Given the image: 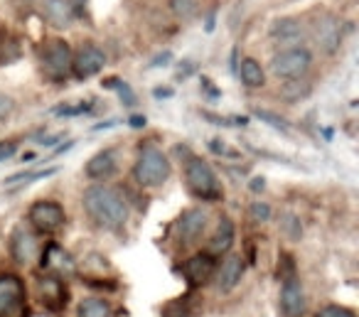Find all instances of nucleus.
<instances>
[{
  "instance_id": "f257e3e1",
  "label": "nucleus",
  "mask_w": 359,
  "mask_h": 317,
  "mask_svg": "<svg viewBox=\"0 0 359 317\" xmlns=\"http://www.w3.org/2000/svg\"><path fill=\"white\" fill-rule=\"evenodd\" d=\"M81 204L89 219L101 229L116 231L128 222V202H126L123 192L104 182H96L84 189L81 194Z\"/></svg>"
},
{
  "instance_id": "f03ea898",
  "label": "nucleus",
  "mask_w": 359,
  "mask_h": 317,
  "mask_svg": "<svg viewBox=\"0 0 359 317\" xmlns=\"http://www.w3.org/2000/svg\"><path fill=\"white\" fill-rule=\"evenodd\" d=\"M170 160L158 145H143L133 165V177L140 187H158L170 177Z\"/></svg>"
},
{
  "instance_id": "7ed1b4c3",
  "label": "nucleus",
  "mask_w": 359,
  "mask_h": 317,
  "mask_svg": "<svg viewBox=\"0 0 359 317\" xmlns=\"http://www.w3.org/2000/svg\"><path fill=\"white\" fill-rule=\"evenodd\" d=\"M310 69H313V52L305 45L280 47L271 60V72L283 81L303 79Z\"/></svg>"
},
{
  "instance_id": "20e7f679",
  "label": "nucleus",
  "mask_w": 359,
  "mask_h": 317,
  "mask_svg": "<svg viewBox=\"0 0 359 317\" xmlns=\"http://www.w3.org/2000/svg\"><path fill=\"white\" fill-rule=\"evenodd\" d=\"M185 182H187V189H190L197 199H205V202H217V199H222V194H224L215 170H212L210 163H205L202 158L187 160Z\"/></svg>"
},
{
  "instance_id": "39448f33",
  "label": "nucleus",
  "mask_w": 359,
  "mask_h": 317,
  "mask_svg": "<svg viewBox=\"0 0 359 317\" xmlns=\"http://www.w3.org/2000/svg\"><path fill=\"white\" fill-rule=\"evenodd\" d=\"M72 47L65 40H50L40 55L42 69L50 79H65L72 72Z\"/></svg>"
},
{
  "instance_id": "423d86ee",
  "label": "nucleus",
  "mask_w": 359,
  "mask_h": 317,
  "mask_svg": "<svg viewBox=\"0 0 359 317\" xmlns=\"http://www.w3.org/2000/svg\"><path fill=\"white\" fill-rule=\"evenodd\" d=\"M313 40L323 55H334L342 45V22L339 18L323 13L313 20Z\"/></svg>"
},
{
  "instance_id": "0eeeda50",
  "label": "nucleus",
  "mask_w": 359,
  "mask_h": 317,
  "mask_svg": "<svg viewBox=\"0 0 359 317\" xmlns=\"http://www.w3.org/2000/svg\"><path fill=\"white\" fill-rule=\"evenodd\" d=\"M207 224H210V214L202 207H190L180 214L177 224H175V234H177V241L190 246V243L200 241L202 234L207 231Z\"/></svg>"
},
{
  "instance_id": "6e6552de",
  "label": "nucleus",
  "mask_w": 359,
  "mask_h": 317,
  "mask_svg": "<svg viewBox=\"0 0 359 317\" xmlns=\"http://www.w3.org/2000/svg\"><path fill=\"white\" fill-rule=\"evenodd\" d=\"M27 222H30L37 231L52 234L67 222V214L57 202H45V199H42V202H35L30 207V212H27Z\"/></svg>"
},
{
  "instance_id": "1a4fd4ad",
  "label": "nucleus",
  "mask_w": 359,
  "mask_h": 317,
  "mask_svg": "<svg viewBox=\"0 0 359 317\" xmlns=\"http://www.w3.org/2000/svg\"><path fill=\"white\" fill-rule=\"evenodd\" d=\"M104 67H106V52L99 45H94V42L81 45V50L72 57V72H74L76 79L96 76Z\"/></svg>"
},
{
  "instance_id": "9d476101",
  "label": "nucleus",
  "mask_w": 359,
  "mask_h": 317,
  "mask_svg": "<svg viewBox=\"0 0 359 317\" xmlns=\"http://www.w3.org/2000/svg\"><path fill=\"white\" fill-rule=\"evenodd\" d=\"M278 305L280 312L285 317H303L308 310V300H305V290L303 283L295 276H288L280 285V295H278Z\"/></svg>"
},
{
  "instance_id": "9b49d317",
  "label": "nucleus",
  "mask_w": 359,
  "mask_h": 317,
  "mask_svg": "<svg viewBox=\"0 0 359 317\" xmlns=\"http://www.w3.org/2000/svg\"><path fill=\"white\" fill-rule=\"evenodd\" d=\"M25 302V285L18 276H0V317H11Z\"/></svg>"
},
{
  "instance_id": "f8f14e48",
  "label": "nucleus",
  "mask_w": 359,
  "mask_h": 317,
  "mask_svg": "<svg viewBox=\"0 0 359 317\" xmlns=\"http://www.w3.org/2000/svg\"><path fill=\"white\" fill-rule=\"evenodd\" d=\"M244 278V258L239 253H226L219 268H215V281L219 292H231Z\"/></svg>"
},
{
  "instance_id": "ddd939ff",
  "label": "nucleus",
  "mask_w": 359,
  "mask_h": 317,
  "mask_svg": "<svg viewBox=\"0 0 359 317\" xmlns=\"http://www.w3.org/2000/svg\"><path fill=\"white\" fill-rule=\"evenodd\" d=\"M269 35L278 47H293V45H303L305 30L298 18H278V20L271 22Z\"/></svg>"
},
{
  "instance_id": "4468645a",
  "label": "nucleus",
  "mask_w": 359,
  "mask_h": 317,
  "mask_svg": "<svg viewBox=\"0 0 359 317\" xmlns=\"http://www.w3.org/2000/svg\"><path fill=\"white\" fill-rule=\"evenodd\" d=\"M37 251H40L37 238L27 227H18L15 231L11 234V256L15 258L20 266H27V263L35 261Z\"/></svg>"
},
{
  "instance_id": "2eb2a0df",
  "label": "nucleus",
  "mask_w": 359,
  "mask_h": 317,
  "mask_svg": "<svg viewBox=\"0 0 359 317\" xmlns=\"http://www.w3.org/2000/svg\"><path fill=\"white\" fill-rule=\"evenodd\" d=\"M40 13L52 27H57V30L72 27V22H74V18H76L74 6H72L69 0H40Z\"/></svg>"
},
{
  "instance_id": "dca6fc26",
  "label": "nucleus",
  "mask_w": 359,
  "mask_h": 317,
  "mask_svg": "<svg viewBox=\"0 0 359 317\" xmlns=\"http://www.w3.org/2000/svg\"><path fill=\"white\" fill-rule=\"evenodd\" d=\"M215 268L217 266H215L212 253H197V256H192L190 261H185L182 273H185L190 283L200 285V283H207L210 278H215Z\"/></svg>"
},
{
  "instance_id": "f3484780",
  "label": "nucleus",
  "mask_w": 359,
  "mask_h": 317,
  "mask_svg": "<svg viewBox=\"0 0 359 317\" xmlns=\"http://www.w3.org/2000/svg\"><path fill=\"white\" fill-rule=\"evenodd\" d=\"M116 168H118V160H116L114 150H101L86 163V175L91 180H109L116 173Z\"/></svg>"
},
{
  "instance_id": "a211bd4d",
  "label": "nucleus",
  "mask_w": 359,
  "mask_h": 317,
  "mask_svg": "<svg viewBox=\"0 0 359 317\" xmlns=\"http://www.w3.org/2000/svg\"><path fill=\"white\" fill-rule=\"evenodd\" d=\"M234 236H236L234 222H231L229 217H222L219 224H217V231L212 234L210 253H217V256H224V253H229L231 243H234Z\"/></svg>"
},
{
  "instance_id": "6ab92c4d",
  "label": "nucleus",
  "mask_w": 359,
  "mask_h": 317,
  "mask_svg": "<svg viewBox=\"0 0 359 317\" xmlns=\"http://www.w3.org/2000/svg\"><path fill=\"white\" fill-rule=\"evenodd\" d=\"M239 79L246 89H261L266 84V72L254 57H244L239 62Z\"/></svg>"
},
{
  "instance_id": "aec40b11",
  "label": "nucleus",
  "mask_w": 359,
  "mask_h": 317,
  "mask_svg": "<svg viewBox=\"0 0 359 317\" xmlns=\"http://www.w3.org/2000/svg\"><path fill=\"white\" fill-rule=\"evenodd\" d=\"M79 317H111V305L104 297H86L79 305Z\"/></svg>"
},
{
  "instance_id": "412c9836",
  "label": "nucleus",
  "mask_w": 359,
  "mask_h": 317,
  "mask_svg": "<svg viewBox=\"0 0 359 317\" xmlns=\"http://www.w3.org/2000/svg\"><path fill=\"white\" fill-rule=\"evenodd\" d=\"M197 0H170V8H172L175 18H180V20H192V18L197 15Z\"/></svg>"
},
{
  "instance_id": "4be33fe9",
  "label": "nucleus",
  "mask_w": 359,
  "mask_h": 317,
  "mask_svg": "<svg viewBox=\"0 0 359 317\" xmlns=\"http://www.w3.org/2000/svg\"><path fill=\"white\" fill-rule=\"evenodd\" d=\"M310 94V84H305L303 79H295V81H285L283 84V96L288 101H298L303 96Z\"/></svg>"
},
{
  "instance_id": "5701e85b",
  "label": "nucleus",
  "mask_w": 359,
  "mask_h": 317,
  "mask_svg": "<svg viewBox=\"0 0 359 317\" xmlns=\"http://www.w3.org/2000/svg\"><path fill=\"white\" fill-rule=\"evenodd\" d=\"M249 214H251V219H254V222H269L271 219V207L266 202H254L251 204V209H249Z\"/></svg>"
},
{
  "instance_id": "b1692460",
  "label": "nucleus",
  "mask_w": 359,
  "mask_h": 317,
  "mask_svg": "<svg viewBox=\"0 0 359 317\" xmlns=\"http://www.w3.org/2000/svg\"><path fill=\"white\" fill-rule=\"evenodd\" d=\"M42 297L45 300H62V292H60V281H45L40 285Z\"/></svg>"
},
{
  "instance_id": "393cba45",
  "label": "nucleus",
  "mask_w": 359,
  "mask_h": 317,
  "mask_svg": "<svg viewBox=\"0 0 359 317\" xmlns=\"http://www.w3.org/2000/svg\"><path fill=\"white\" fill-rule=\"evenodd\" d=\"M318 317H357L352 310H347V307H339V305H327L323 307V310L318 312Z\"/></svg>"
},
{
  "instance_id": "a878e982",
  "label": "nucleus",
  "mask_w": 359,
  "mask_h": 317,
  "mask_svg": "<svg viewBox=\"0 0 359 317\" xmlns=\"http://www.w3.org/2000/svg\"><path fill=\"white\" fill-rule=\"evenodd\" d=\"M256 116H259V119H264V121H269L271 126H273V128H278V130H283V133H288V123H285L283 119H278V116L276 114H271V111H256Z\"/></svg>"
},
{
  "instance_id": "bb28decb",
  "label": "nucleus",
  "mask_w": 359,
  "mask_h": 317,
  "mask_svg": "<svg viewBox=\"0 0 359 317\" xmlns=\"http://www.w3.org/2000/svg\"><path fill=\"white\" fill-rule=\"evenodd\" d=\"M109 86H116V89H118V96H121V99H123V104H126V106H133V104H135L133 91H130V86L126 84V81H116V79H114Z\"/></svg>"
},
{
  "instance_id": "cd10ccee",
  "label": "nucleus",
  "mask_w": 359,
  "mask_h": 317,
  "mask_svg": "<svg viewBox=\"0 0 359 317\" xmlns=\"http://www.w3.org/2000/svg\"><path fill=\"white\" fill-rule=\"evenodd\" d=\"M13 111H15V101H13L8 94H0V121H6Z\"/></svg>"
},
{
  "instance_id": "c85d7f7f",
  "label": "nucleus",
  "mask_w": 359,
  "mask_h": 317,
  "mask_svg": "<svg viewBox=\"0 0 359 317\" xmlns=\"http://www.w3.org/2000/svg\"><path fill=\"white\" fill-rule=\"evenodd\" d=\"M283 229H285V231L290 234V238H298L300 234H303V229H300V222H298V219L293 217V214H288V217H285V222H283Z\"/></svg>"
},
{
  "instance_id": "c756f323",
  "label": "nucleus",
  "mask_w": 359,
  "mask_h": 317,
  "mask_svg": "<svg viewBox=\"0 0 359 317\" xmlns=\"http://www.w3.org/2000/svg\"><path fill=\"white\" fill-rule=\"evenodd\" d=\"M15 150H18V143H13V140H0V163L11 160L13 155H15Z\"/></svg>"
},
{
  "instance_id": "7c9ffc66",
  "label": "nucleus",
  "mask_w": 359,
  "mask_h": 317,
  "mask_svg": "<svg viewBox=\"0 0 359 317\" xmlns=\"http://www.w3.org/2000/svg\"><path fill=\"white\" fill-rule=\"evenodd\" d=\"M210 148L215 150V153H219V155H226V158H236V150H229L224 143H222V140H212Z\"/></svg>"
},
{
  "instance_id": "2f4dec72",
  "label": "nucleus",
  "mask_w": 359,
  "mask_h": 317,
  "mask_svg": "<svg viewBox=\"0 0 359 317\" xmlns=\"http://www.w3.org/2000/svg\"><path fill=\"white\" fill-rule=\"evenodd\" d=\"M130 126H133V128H140V126H145V119L143 116H133V119H130Z\"/></svg>"
}]
</instances>
